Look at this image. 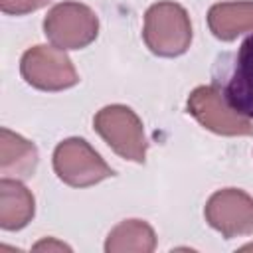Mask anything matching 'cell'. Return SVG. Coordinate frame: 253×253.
I'll use <instances>...</instances> for the list:
<instances>
[{"label":"cell","instance_id":"obj_3","mask_svg":"<svg viewBox=\"0 0 253 253\" xmlns=\"http://www.w3.org/2000/svg\"><path fill=\"white\" fill-rule=\"evenodd\" d=\"M93 126L99 136L125 160L142 164L146 158L148 140L142 121L126 105H107L97 111Z\"/></svg>","mask_w":253,"mask_h":253},{"label":"cell","instance_id":"obj_7","mask_svg":"<svg viewBox=\"0 0 253 253\" xmlns=\"http://www.w3.org/2000/svg\"><path fill=\"white\" fill-rule=\"evenodd\" d=\"M188 113L208 130L221 136H251L253 123L233 111L213 85H200L188 97Z\"/></svg>","mask_w":253,"mask_h":253},{"label":"cell","instance_id":"obj_4","mask_svg":"<svg viewBox=\"0 0 253 253\" xmlns=\"http://www.w3.org/2000/svg\"><path fill=\"white\" fill-rule=\"evenodd\" d=\"M45 38L59 49H83L99 36L97 14L81 2H59L43 18Z\"/></svg>","mask_w":253,"mask_h":253},{"label":"cell","instance_id":"obj_2","mask_svg":"<svg viewBox=\"0 0 253 253\" xmlns=\"http://www.w3.org/2000/svg\"><path fill=\"white\" fill-rule=\"evenodd\" d=\"M142 40L158 57H178L192 43V22L184 6L162 0L152 4L144 14Z\"/></svg>","mask_w":253,"mask_h":253},{"label":"cell","instance_id":"obj_14","mask_svg":"<svg viewBox=\"0 0 253 253\" xmlns=\"http://www.w3.org/2000/svg\"><path fill=\"white\" fill-rule=\"evenodd\" d=\"M34 249H36V251H42V249H47V251H53V249H55V251H71L69 245H65V243H61V241H55V239H43V241L36 243Z\"/></svg>","mask_w":253,"mask_h":253},{"label":"cell","instance_id":"obj_9","mask_svg":"<svg viewBox=\"0 0 253 253\" xmlns=\"http://www.w3.org/2000/svg\"><path fill=\"white\" fill-rule=\"evenodd\" d=\"M38 168V148L22 134L0 128V172L2 178L28 180Z\"/></svg>","mask_w":253,"mask_h":253},{"label":"cell","instance_id":"obj_8","mask_svg":"<svg viewBox=\"0 0 253 253\" xmlns=\"http://www.w3.org/2000/svg\"><path fill=\"white\" fill-rule=\"evenodd\" d=\"M206 221L225 239L253 233V198L239 188L213 192L204 208Z\"/></svg>","mask_w":253,"mask_h":253},{"label":"cell","instance_id":"obj_13","mask_svg":"<svg viewBox=\"0 0 253 253\" xmlns=\"http://www.w3.org/2000/svg\"><path fill=\"white\" fill-rule=\"evenodd\" d=\"M51 0H0V10L10 16H24L47 6Z\"/></svg>","mask_w":253,"mask_h":253},{"label":"cell","instance_id":"obj_5","mask_svg":"<svg viewBox=\"0 0 253 253\" xmlns=\"http://www.w3.org/2000/svg\"><path fill=\"white\" fill-rule=\"evenodd\" d=\"M53 170L57 178L71 188H89L115 174L101 154L79 136L65 138L55 146Z\"/></svg>","mask_w":253,"mask_h":253},{"label":"cell","instance_id":"obj_12","mask_svg":"<svg viewBox=\"0 0 253 253\" xmlns=\"http://www.w3.org/2000/svg\"><path fill=\"white\" fill-rule=\"evenodd\" d=\"M156 249V233L144 219H125L115 225L105 241L107 253H150Z\"/></svg>","mask_w":253,"mask_h":253},{"label":"cell","instance_id":"obj_1","mask_svg":"<svg viewBox=\"0 0 253 253\" xmlns=\"http://www.w3.org/2000/svg\"><path fill=\"white\" fill-rule=\"evenodd\" d=\"M211 85L233 111L253 119V34H249L235 51L215 59Z\"/></svg>","mask_w":253,"mask_h":253},{"label":"cell","instance_id":"obj_11","mask_svg":"<svg viewBox=\"0 0 253 253\" xmlns=\"http://www.w3.org/2000/svg\"><path fill=\"white\" fill-rule=\"evenodd\" d=\"M210 32L221 42H233L245 32H253V0L217 2L208 10Z\"/></svg>","mask_w":253,"mask_h":253},{"label":"cell","instance_id":"obj_15","mask_svg":"<svg viewBox=\"0 0 253 253\" xmlns=\"http://www.w3.org/2000/svg\"><path fill=\"white\" fill-rule=\"evenodd\" d=\"M239 251H253V243H247V245H243Z\"/></svg>","mask_w":253,"mask_h":253},{"label":"cell","instance_id":"obj_10","mask_svg":"<svg viewBox=\"0 0 253 253\" xmlns=\"http://www.w3.org/2000/svg\"><path fill=\"white\" fill-rule=\"evenodd\" d=\"M36 213L32 192L16 178L0 180V227L4 231L24 229Z\"/></svg>","mask_w":253,"mask_h":253},{"label":"cell","instance_id":"obj_6","mask_svg":"<svg viewBox=\"0 0 253 253\" xmlns=\"http://www.w3.org/2000/svg\"><path fill=\"white\" fill-rule=\"evenodd\" d=\"M20 73L28 85L40 91H65L79 83L77 69L65 49L55 45H34L20 59Z\"/></svg>","mask_w":253,"mask_h":253}]
</instances>
